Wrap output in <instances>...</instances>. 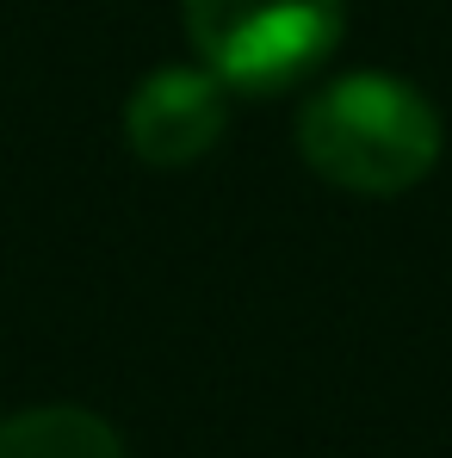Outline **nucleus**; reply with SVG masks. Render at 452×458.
Segmentation results:
<instances>
[{
    "label": "nucleus",
    "mask_w": 452,
    "mask_h": 458,
    "mask_svg": "<svg viewBox=\"0 0 452 458\" xmlns=\"http://www.w3.org/2000/svg\"><path fill=\"white\" fill-rule=\"evenodd\" d=\"M440 149V112L397 75H341L298 112V155L341 192H409L434 174Z\"/></svg>",
    "instance_id": "obj_1"
},
{
    "label": "nucleus",
    "mask_w": 452,
    "mask_h": 458,
    "mask_svg": "<svg viewBox=\"0 0 452 458\" xmlns=\"http://www.w3.org/2000/svg\"><path fill=\"white\" fill-rule=\"evenodd\" d=\"M199 63L235 93H279L316 75L341 31V0H180Z\"/></svg>",
    "instance_id": "obj_2"
},
{
    "label": "nucleus",
    "mask_w": 452,
    "mask_h": 458,
    "mask_svg": "<svg viewBox=\"0 0 452 458\" xmlns=\"http://www.w3.org/2000/svg\"><path fill=\"white\" fill-rule=\"evenodd\" d=\"M229 87L211 69H155L124 106V137L149 167H192L224 143Z\"/></svg>",
    "instance_id": "obj_3"
},
{
    "label": "nucleus",
    "mask_w": 452,
    "mask_h": 458,
    "mask_svg": "<svg viewBox=\"0 0 452 458\" xmlns=\"http://www.w3.org/2000/svg\"><path fill=\"white\" fill-rule=\"evenodd\" d=\"M0 458H124V440L93 409L44 403L0 421Z\"/></svg>",
    "instance_id": "obj_4"
}]
</instances>
